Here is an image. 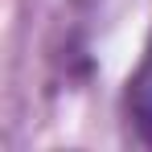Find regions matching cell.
Listing matches in <instances>:
<instances>
[{
    "mask_svg": "<svg viewBox=\"0 0 152 152\" xmlns=\"http://www.w3.org/2000/svg\"><path fill=\"white\" fill-rule=\"evenodd\" d=\"M124 124L136 144L152 148V33L144 41L140 66L127 74V86H124Z\"/></svg>",
    "mask_w": 152,
    "mask_h": 152,
    "instance_id": "obj_1",
    "label": "cell"
}]
</instances>
